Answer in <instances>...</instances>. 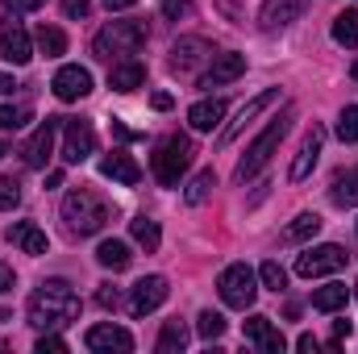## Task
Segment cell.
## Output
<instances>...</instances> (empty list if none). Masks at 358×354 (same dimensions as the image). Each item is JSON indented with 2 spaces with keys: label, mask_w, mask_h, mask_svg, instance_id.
I'll list each match as a JSON object with an SVG mask.
<instances>
[{
  "label": "cell",
  "mask_w": 358,
  "mask_h": 354,
  "mask_svg": "<svg viewBox=\"0 0 358 354\" xmlns=\"http://www.w3.org/2000/svg\"><path fill=\"white\" fill-rule=\"evenodd\" d=\"M0 59L13 63V67H25L34 59V38L25 34L21 21H4V29H0Z\"/></svg>",
  "instance_id": "9c48e42d"
},
{
  "label": "cell",
  "mask_w": 358,
  "mask_h": 354,
  "mask_svg": "<svg viewBox=\"0 0 358 354\" xmlns=\"http://www.w3.org/2000/svg\"><path fill=\"white\" fill-rule=\"evenodd\" d=\"M329 200H334L338 208H355L358 204V167L334 176V183H329Z\"/></svg>",
  "instance_id": "cb8c5ba5"
},
{
  "label": "cell",
  "mask_w": 358,
  "mask_h": 354,
  "mask_svg": "<svg viewBox=\"0 0 358 354\" xmlns=\"http://www.w3.org/2000/svg\"><path fill=\"white\" fill-rule=\"evenodd\" d=\"M346 263H350V255H346L342 246L325 242V246H308V250L296 259V275H304V279H321V275H338Z\"/></svg>",
  "instance_id": "52a82bcc"
},
{
  "label": "cell",
  "mask_w": 358,
  "mask_h": 354,
  "mask_svg": "<svg viewBox=\"0 0 358 354\" xmlns=\"http://www.w3.org/2000/svg\"><path fill=\"white\" fill-rule=\"evenodd\" d=\"M163 17L167 21H192L196 17V4L192 0H163Z\"/></svg>",
  "instance_id": "74e56055"
},
{
  "label": "cell",
  "mask_w": 358,
  "mask_h": 354,
  "mask_svg": "<svg viewBox=\"0 0 358 354\" xmlns=\"http://www.w3.org/2000/svg\"><path fill=\"white\" fill-rule=\"evenodd\" d=\"M142 84H146V67H142L138 59L113 63V71H108V88L113 92H138Z\"/></svg>",
  "instance_id": "7402d4cb"
},
{
  "label": "cell",
  "mask_w": 358,
  "mask_h": 354,
  "mask_svg": "<svg viewBox=\"0 0 358 354\" xmlns=\"http://www.w3.org/2000/svg\"><path fill=\"white\" fill-rule=\"evenodd\" d=\"M304 8H308V0H263V13H259V25L263 29H283V25H292V21H300L304 17Z\"/></svg>",
  "instance_id": "ac0fdd59"
},
{
  "label": "cell",
  "mask_w": 358,
  "mask_h": 354,
  "mask_svg": "<svg viewBox=\"0 0 358 354\" xmlns=\"http://www.w3.org/2000/svg\"><path fill=\"white\" fill-rule=\"evenodd\" d=\"M183 346H187V325H183V321H163V334H159L155 351L159 354H179Z\"/></svg>",
  "instance_id": "83f0119b"
},
{
  "label": "cell",
  "mask_w": 358,
  "mask_h": 354,
  "mask_svg": "<svg viewBox=\"0 0 358 354\" xmlns=\"http://www.w3.org/2000/svg\"><path fill=\"white\" fill-rule=\"evenodd\" d=\"M96 263L108 267V271H125V267L134 263V255H129V246H125V242L108 238V242H100V246H96Z\"/></svg>",
  "instance_id": "484cf974"
},
{
  "label": "cell",
  "mask_w": 358,
  "mask_h": 354,
  "mask_svg": "<svg viewBox=\"0 0 358 354\" xmlns=\"http://www.w3.org/2000/svg\"><path fill=\"white\" fill-rule=\"evenodd\" d=\"M246 342H250V346H259L263 354H283V351H287V342H283V334L271 325V317H259V313L246 321Z\"/></svg>",
  "instance_id": "d6986e66"
},
{
  "label": "cell",
  "mask_w": 358,
  "mask_h": 354,
  "mask_svg": "<svg viewBox=\"0 0 358 354\" xmlns=\"http://www.w3.org/2000/svg\"><path fill=\"white\" fill-rule=\"evenodd\" d=\"M355 296H358V288H355Z\"/></svg>",
  "instance_id": "f5cc1de1"
},
{
  "label": "cell",
  "mask_w": 358,
  "mask_h": 354,
  "mask_svg": "<svg viewBox=\"0 0 358 354\" xmlns=\"http://www.w3.org/2000/svg\"><path fill=\"white\" fill-rule=\"evenodd\" d=\"M146 38H150L146 21H108V25L92 38V50H96V59H104V63H121V59L138 55V50L146 46Z\"/></svg>",
  "instance_id": "3957f363"
},
{
  "label": "cell",
  "mask_w": 358,
  "mask_h": 354,
  "mask_svg": "<svg viewBox=\"0 0 358 354\" xmlns=\"http://www.w3.org/2000/svg\"><path fill=\"white\" fill-rule=\"evenodd\" d=\"M46 187H63V171H50L46 176Z\"/></svg>",
  "instance_id": "681fc988"
},
{
  "label": "cell",
  "mask_w": 358,
  "mask_h": 354,
  "mask_svg": "<svg viewBox=\"0 0 358 354\" xmlns=\"http://www.w3.org/2000/svg\"><path fill=\"white\" fill-rule=\"evenodd\" d=\"M129 234H134V242H138L146 255H155V250H159V242H163L159 221H150V217H134V221H129Z\"/></svg>",
  "instance_id": "4316f807"
},
{
  "label": "cell",
  "mask_w": 358,
  "mask_h": 354,
  "mask_svg": "<svg viewBox=\"0 0 358 354\" xmlns=\"http://www.w3.org/2000/svg\"><path fill=\"white\" fill-rule=\"evenodd\" d=\"M317 234H321V217H317V213H300V217L279 234V242H283V246H296V242H308V238H317Z\"/></svg>",
  "instance_id": "d4e9b609"
},
{
  "label": "cell",
  "mask_w": 358,
  "mask_h": 354,
  "mask_svg": "<svg viewBox=\"0 0 358 354\" xmlns=\"http://www.w3.org/2000/svg\"><path fill=\"white\" fill-rule=\"evenodd\" d=\"M350 76H355V80H358V63H355V67H350Z\"/></svg>",
  "instance_id": "816d5d0a"
},
{
  "label": "cell",
  "mask_w": 358,
  "mask_h": 354,
  "mask_svg": "<svg viewBox=\"0 0 358 354\" xmlns=\"http://www.w3.org/2000/svg\"><path fill=\"white\" fill-rule=\"evenodd\" d=\"M213 187H217V176H213V171H200V176L183 187V200H187V204H204V200L213 196Z\"/></svg>",
  "instance_id": "1f68e13d"
},
{
  "label": "cell",
  "mask_w": 358,
  "mask_h": 354,
  "mask_svg": "<svg viewBox=\"0 0 358 354\" xmlns=\"http://www.w3.org/2000/svg\"><path fill=\"white\" fill-rule=\"evenodd\" d=\"M92 13V0H63V17L67 21H84Z\"/></svg>",
  "instance_id": "f35d334b"
},
{
  "label": "cell",
  "mask_w": 358,
  "mask_h": 354,
  "mask_svg": "<svg viewBox=\"0 0 358 354\" xmlns=\"http://www.w3.org/2000/svg\"><path fill=\"white\" fill-rule=\"evenodd\" d=\"M287 125H292V113L275 117L267 129H263V134L246 146V155H242V163H238V171H234V179H238V183H250V179L267 167L271 155H275V150H279V142H283V134H287Z\"/></svg>",
  "instance_id": "277c9868"
},
{
  "label": "cell",
  "mask_w": 358,
  "mask_h": 354,
  "mask_svg": "<svg viewBox=\"0 0 358 354\" xmlns=\"http://www.w3.org/2000/svg\"><path fill=\"white\" fill-rule=\"evenodd\" d=\"M167 279L163 275H146V279H138L134 283V292H129V313L134 317H146V313H155L163 300H167Z\"/></svg>",
  "instance_id": "7c38bea8"
},
{
  "label": "cell",
  "mask_w": 358,
  "mask_h": 354,
  "mask_svg": "<svg viewBox=\"0 0 358 354\" xmlns=\"http://www.w3.org/2000/svg\"><path fill=\"white\" fill-rule=\"evenodd\" d=\"M50 88H55V96H59L63 104L84 100V96L92 92V71H88V67H80V63H67V67H59V71H55Z\"/></svg>",
  "instance_id": "30bf717a"
},
{
  "label": "cell",
  "mask_w": 358,
  "mask_h": 354,
  "mask_svg": "<svg viewBox=\"0 0 358 354\" xmlns=\"http://www.w3.org/2000/svg\"><path fill=\"white\" fill-rule=\"evenodd\" d=\"M13 283H17L13 267H8V263H0V296H4V292H13Z\"/></svg>",
  "instance_id": "7bdbcfd3"
},
{
  "label": "cell",
  "mask_w": 358,
  "mask_h": 354,
  "mask_svg": "<svg viewBox=\"0 0 358 354\" xmlns=\"http://www.w3.org/2000/svg\"><path fill=\"white\" fill-rule=\"evenodd\" d=\"M204 59H213V46L204 38H179L176 46H171V71H179V76L196 71Z\"/></svg>",
  "instance_id": "e0dca14e"
},
{
  "label": "cell",
  "mask_w": 358,
  "mask_h": 354,
  "mask_svg": "<svg viewBox=\"0 0 358 354\" xmlns=\"http://www.w3.org/2000/svg\"><path fill=\"white\" fill-rule=\"evenodd\" d=\"M4 155H8V146H4V142H0V159H4Z\"/></svg>",
  "instance_id": "f907efd6"
},
{
  "label": "cell",
  "mask_w": 358,
  "mask_h": 354,
  "mask_svg": "<svg viewBox=\"0 0 358 354\" xmlns=\"http://www.w3.org/2000/svg\"><path fill=\"white\" fill-rule=\"evenodd\" d=\"M104 4H108L113 13H121V8H129V4H138V0H104Z\"/></svg>",
  "instance_id": "7dc6e473"
},
{
  "label": "cell",
  "mask_w": 358,
  "mask_h": 354,
  "mask_svg": "<svg viewBox=\"0 0 358 354\" xmlns=\"http://www.w3.org/2000/svg\"><path fill=\"white\" fill-rule=\"evenodd\" d=\"M4 8L8 13H34V8H42V0H4Z\"/></svg>",
  "instance_id": "b9f144b4"
},
{
  "label": "cell",
  "mask_w": 358,
  "mask_h": 354,
  "mask_svg": "<svg viewBox=\"0 0 358 354\" xmlns=\"http://www.w3.org/2000/svg\"><path fill=\"white\" fill-rule=\"evenodd\" d=\"M338 138L342 142H358V104H346L338 117Z\"/></svg>",
  "instance_id": "d590c367"
},
{
  "label": "cell",
  "mask_w": 358,
  "mask_h": 354,
  "mask_svg": "<svg viewBox=\"0 0 358 354\" xmlns=\"http://www.w3.org/2000/svg\"><path fill=\"white\" fill-rule=\"evenodd\" d=\"M246 76V55H217L213 59V67L200 76V88H221V84H234V80H242Z\"/></svg>",
  "instance_id": "2e32d148"
},
{
  "label": "cell",
  "mask_w": 358,
  "mask_h": 354,
  "mask_svg": "<svg viewBox=\"0 0 358 354\" xmlns=\"http://www.w3.org/2000/svg\"><path fill=\"white\" fill-rule=\"evenodd\" d=\"M25 313H29V325L34 330H59V325H71L80 317V296L71 292L67 279H46L29 296Z\"/></svg>",
  "instance_id": "6da1fadb"
},
{
  "label": "cell",
  "mask_w": 358,
  "mask_h": 354,
  "mask_svg": "<svg viewBox=\"0 0 358 354\" xmlns=\"http://www.w3.org/2000/svg\"><path fill=\"white\" fill-rule=\"evenodd\" d=\"M8 242L21 246L25 255H46V234H42L34 221H17V225L8 229Z\"/></svg>",
  "instance_id": "603a6c76"
},
{
  "label": "cell",
  "mask_w": 358,
  "mask_h": 354,
  "mask_svg": "<svg viewBox=\"0 0 358 354\" xmlns=\"http://www.w3.org/2000/svg\"><path fill=\"white\" fill-rule=\"evenodd\" d=\"M88 155H96L92 121H63V159L67 163H84Z\"/></svg>",
  "instance_id": "8fae6325"
},
{
  "label": "cell",
  "mask_w": 358,
  "mask_h": 354,
  "mask_svg": "<svg viewBox=\"0 0 358 354\" xmlns=\"http://www.w3.org/2000/svg\"><path fill=\"white\" fill-rule=\"evenodd\" d=\"M100 176L113 179V183H125V187H134V183L142 179V167L134 163V155H125V150H113V155H104V159H100Z\"/></svg>",
  "instance_id": "ffe728a7"
},
{
  "label": "cell",
  "mask_w": 358,
  "mask_h": 354,
  "mask_svg": "<svg viewBox=\"0 0 358 354\" xmlns=\"http://www.w3.org/2000/svg\"><path fill=\"white\" fill-rule=\"evenodd\" d=\"M150 104H155L159 113H167V108H171L176 100H171V92H155V96H150Z\"/></svg>",
  "instance_id": "ee69618b"
},
{
  "label": "cell",
  "mask_w": 358,
  "mask_h": 354,
  "mask_svg": "<svg viewBox=\"0 0 358 354\" xmlns=\"http://www.w3.org/2000/svg\"><path fill=\"white\" fill-rule=\"evenodd\" d=\"M25 121H29V108H21V104H0V129L17 134V129H25Z\"/></svg>",
  "instance_id": "836d02e7"
},
{
  "label": "cell",
  "mask_w": 358,
  "mask_h": 354,
  "mask_svg": "<svg viewBox=\"0 0 358 354\" xmlns=\"http://www.w3.org/2000/svg\"><path fill=\"white\" fill-rule=\"evenodd\" d=\"M21 204V183L13 176H0V213H13Z\"/></svg>",
  "instance_id": "e575fe53"
},
{
  "label": "cell",
  "mask_w": 358,
  "mask_h": 354,
  "mask_svg": "<svg viewBox=\"0 0 358 354\" xmlns=\"http://www.w3.org/2000/svg\"><path fill=\"white\" fill-rule=\"evenodd\" d=\"M221 121H225V100H217V96L187 108V125H192L196 134H208V129H217Z\"/></svg>",
  "instance_id": "44dd1931"
},
{
  "label": "cell",
  "mask_w": 358,
  "mask_h": 354,
  "mask_svg": "<svg viewBox=\"0 0 358 354\" xmlns=\"http://www.w3.org/2000/svg\"><path fill=\"white\" fill-rule=\"evenodd\" d=\"M96 304H100V309H117V304H121V292H117L113 283H100V292H96Z\"/></svg>",
  "instance_id": "60d3db41"
},
{
  "label": "cell",
  "mask_w": 358,
  "mask_h": 354,
  "mask_svg": "<svg viewBox=\"0 0 358 354\" xmlns=\"http://www.w3.org/2000/svg\"><path fill=\"white\" fill-rule=\"evenodd\" d=\"M259 279H263V288H271V292H283V288H287V271L275 263V259L259 267Z\"/></svg>",
  "instance_id": "8d00e7d4"
},
{
  "label": "cell",
  "mask_w": 358,
  "mask_h": 354,
  "mask_svg": "<svg viewBox=\"0 0 358 354\" xmlns=\"http://www.w3.org/2000/svg\"><path fill=\"white\" fill-rule=\"evenodd\" d=\"M63 354L67 351V342H63V338H59V334H50V330H42V338H38V354Z\"/></svg>",
  "instance_id": "ab89813d"
},
{
  "label": "cell",
  "mask_w": 358,
  "mask_h": 354,
  "mask_svg": "<svg viewBox=\"0 0 358 354\" xmlns=\"http://www.w3.org/2000/svg\"><path fill=\"white\" fill-rule=\"evenodd\" d=\"M334 338H350V321H334Z\"/></svg>",
  "instance_id": "bcb514c9"
},
{
  "label": "cell",
  "mask_w": 358,
  "mask_h": 354,
  "mask_svg": "<svg viewBox=\"0 0 358 354\" xmlns=\"http://www.w3.org/2000/svg\"><path fill=\"white\" fill-rule=\"evenodd\" d=\"M317 346H321V342H317L313 334H300V338H296V351H317Z\"/></svg>",
  "instance_id": "f6af8a7d"
},
{
  "label": "cell",
  "mask_w": 358,
  "mask_h": 354,
  "mask_svg": "<svg viewBox=\"0 0 358 354\" xmlns=\"http://www.w3.org/2000/svg\"><path fill=\"white\" fill-rule=\"evenodd\" d=\"M196 334H200V338H208V342H213V338H221V334H225V317H221V313H213V309H204V313L196 317Z\"/></svg>",
  "instance_id": "d6a6232c"
},
{
  "label": "cell",
  "mask_w": 358,
  "mask_h": 354,
  "mask_svg": "<svg viewBox=\"0 0 358 354\" xmlns=\"http://www.w3.org/2000/svg\"><path fill=\"white\" fill-rule=\"evenodd\" d=\"M34 46H38L46 59H59V55L67 50V34H63V29H55V25H42V29H38V38H34Z\"/></svg>",
  "instance_id": "4dcf8cb0"
},
{
  "label": "cell",
  "mask_w": 358,
  "mask_h": 354,
  "mask_svg": "<svg viewBox=\"0 0 358 354\" xmlns=\"http://www.w3.org/2000/svg\"><path fill=\"white\" fill-rule=\"evenodd\" d=\"M192 138H183V134H171L167 142H159V150L150 155V171H155V179L163 183V187H176L179 179H183V171L192 167Z\"/></svg>",
  "instance_id": "5b68a950"
},
{
  "label": "cell",
  "mask_w": 358,
  "mask_h": 354,
  "mask_svg": "<svg viewBox=\"0 0 358 354\" xmlns=\"http://www.w3.org/2000/svg\"><path fill=\"white\" fill-rule=\"evenodd\" d=\"M63 221H67L71 234L88 238V234H100V229L113 221V204L100 200L92 187H71V192L63 196Z\"/></svg>",
  "instance_id": "7a4b0ae2"
},
{
  "label": "cell",
  "mask_w": 358,
  "mask_h": 354,
  "mask_svg": "<svg viewBox=\"0 0 358 354\" xmlns=\"http://www.w3.org/2000/svg\"><path fill=\"white\" fill-rule=\"evenodd\" d=\"M279 100H283V92H279V88H267V92H259V96H250V100H246V104L238 108V117H234V121H229V125L221 129L217 146H229V142H234V138H238V134H242V129H246V125H250L255 117H259V113H267L271 104H279Z\"/></svg>",
  "instance_id": "ba28073f"
},
{
  "label": "cell",
  "mask_w": 358,
  "mask_h": 354,
  "mask_svg": "<svg viewBox=\"0 0 358 354\" xmlns=\"http://www.w3.org/2000/svg\"><path fill=\"white\" fill-rule=\"evenodd\" d=\"M217 292H221V300L229 309H242L246 313L255 304V296H259V275L246 263H229L221 271V279H217Z\"/></svg>",
  "instance_id": "8992f818"
},
{
  "label": "cell",
  "mask_w": 358,
  "mask_h": 354,
  "mask_svg": "<svg viewBox=\"0 0 358 354\" xmlns=\"http://www.w3.org/2000/svg\"><path fill=\"white\" fill-rule=\"evenodd\" d=\"M55 134H59V117H46V121L34 129V138L21 146L25 167H46V159H50V150H55Z\"/></svg>",
  "instance_id": "9a60e30c"
},
{
  "label": "cell",
  "mask_w": 358,
  "mask_h": 354,
  "mask_svg": "<svg viewBox=\"0 0 358 354\" xmlns=\"http://www.w3.org/2000/svg\"><path fill=\"white\" fill-rule=\"evenodd\" d=\"M17 88V84H13V76H4V71H0V96H4V92H13Z\"/></svg>",
  "instance_id": "c3c4849f"
},
{
  "label": "cell",
  "mask_w": 358,
  "mask_h": 354,
  "mask_svg": "<svg viewBox=\"0 0 358 354\" xmlns=\"http://www.w3.org/2000/svg\"><path fill=\"white\" fill-rule=\"evenodd\" d=\"M313 309H317V313H338V309H346V288H342V283L317 288V292H313Z\"/></svg>",
  "instance_id": "f546056e"
},
{
  "label": "cell",
  "mask_w": 358,
  "mask_h": 354,
  "mask_svg": "<svg viewBox=\"0 0 358 354\" xmlns=\"http://www.w3.org/2000/svg\"><path fill=\"white\" fill-rule=\"evenodd\" d=\"M334 42H338V46H350V50H358V8L338 13V21H334Z\"/></svg>",
  "instance_id": "f1b7e54d"
},
{
  "label": "cell",
  "mask_w": 358,
  "mask_h": 354,
  "mask_svg": "<svg viewBox=\"0 0 358 354\" xmlns=\"http://www.w3.org/2000/svg\"><path fill=\"white\" fill-rule=\"evenodd\" d=\"M321 146H325V129H321V125H313V129L304 134V142H300L296 159H292V171H287L292 183H304V179L313 176V167H317V159H321Z\"/></svg>",
  "instance_id": "5bb4252c"
},
{
  "label": "cell",
  "mask_w": 358,
  "mask_h": 354,
  "mask_svg": "<svg viewBox=\"0 0 358 354\" xmlns=\"http://www.w3.org/2000/svg\"><path fill=\"white\" fill-rule=\"evenodd\" d=\"M84 346L96 354H129L134 351V338H129V330H121V325H92L88 334H84Z\"/></svg>",
  "instance_id": "4fadbf2b"
}]
</instances>
